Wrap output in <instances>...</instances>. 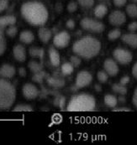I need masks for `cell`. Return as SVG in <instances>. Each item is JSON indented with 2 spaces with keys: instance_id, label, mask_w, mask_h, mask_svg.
Instances as JSON below:
<instances>
[{
  "instance_id": "obj_20",
  "label": "cell",
  "mask_w": 137,
  "mask_h": 145,
  "mask_svg": "<svg viewBox=\"0 0 137 145\" xmlns=\"http://www.w3.org/2000/svg\"><path fill=\"white\" fill-rule=\"evenodd\" d=\"M47 83L50 86L54 88H61L65 85V82L63 79L56 77H49L47 79Z\"/></svg>"
},
{
  "instance_id": "obj_26",
  "label": "cell",
  "mask_w": 137,
  "mask_h": 145,
  "mask_svg": "<svg viewBox=\"0 0 137 145\" xmlns=\"http://www.w3.org/2000/svg\"><path fill=\"white\" fill-rule=\"evenodd\" d=\"M126 13L130 18H137V5L131 3L126 7Z\"/></svg>"
},
{
  "instance_id": "obj_36",
  "label": "cell",
  "mask_w": 137,
  "mask_h": 145,
  "mask_svg": "<svg viewBox=\"0 0 137 145\" xmlns=\"http://www.w3.org/2000/svg\"><path fill=\"white\" fill-rule=\"evenodd\" d=\"M78 8V4L75 2H71L68 5H67V10L70 13H73L77 10Z\"/></svg>"
},
{
  "instance_id": "obj_25",
  "label": "cell",
  "mask_w": 137,
  "mask_h": 145,
  "mask_svg": "<svg viewBox=\"0 0 137 145\" xmlns=\"http://www.w3.org/2000/svg\"><path fill=\"white\" fill-rule=\"evenodd\" d=\"M28 66L33 73H38L40 71H41L43 69V65H41V63L37 62V61H30L29 63Z\"/></svg>"
},
{
  "instance_id": "obj_8",
  "label": "cell",
  "mask_w": 137,
  "mask_h": 145,
  "mask_svg": "<svg viewBox=\"0 0 137 145\" xmlns=\"http://www.w3.org/2000/svg\"><path fill=\"white\" fill-rule=\"evenodd\" d=\"M92 80H93V76L88 71H80L76 78V86L78 88H83L85 86H88L91 83Z\"/></svg>"
},
{
  "instance_id": "obj_14",
  "label": "cell",
  "mask_w": 137,
  "mask_h": 145,
  "mask_svg": "<svg viewBox=\"0 0 137 145\" xmlns=\"http://www.w3.org/2000/svg\"><path fill=\"white\" fill-rule=\"evenodd\" d=\"M121 40L124 43H125L131 48L133 49L137 48V34H134V33L125 34L121 36Z\"/></svg>"
},
{
  "instance_id": "obj_47",
  "label": "cell",
  "mask_w": 137,
  "mask_h": 145,
  "mask_svg": "<svg viewBox=\"0 0 137 145\" xmlns=\"http://www.w3.org/2000/svg\"><path fill=\"white\" fill-rule=\"evenodd\" d=\"M119 101H120V102H124L125 100H124V97H119Z\"/></svg>"
},
{
  "instance_id": "obj_13",
  "label": "cell",
  "mask_w": 137,
  "mask_h": 145,
  "mask_svg": "<svg viewBox=\"0 0 137 145\" xmlns=\"http://www.w3.org/2000/svg\"><path fill=\"white\" fill-rule=\"evenodd\" d=\"M13 54L16 61L20 62H24L26 60V51L23 45L17 44L13 49Z\"/></svg>"
},
{
  "instance_id": "obj_31",
  "label": "cell",
  "mask_w": 137,
  "mask_h": 145,
  "mask_svg": "<svg viewBox=\"0 0 137 145\" xmlns=\"http://www.w3.org/2000/svg\"><path fill=\"white\" fill-rule=\"evenodd\" d=\"M45 76V73L41 71H40L38 73H35V75H34L32 79H33V81L35 82L41 83L43 82V79H44Z\"/></svg>"
},
{
  "instance_id": "obj_12",
  "label": "cell",
  "mask_w": 137,
  "mask_h": 145,
  "mask_svg": "<svg viewBox=\"0 0 137 145\" xmlns=\"http://www.w3.org/2000/svg\"><path fill=\"white\" fill-rule=\"evenodd\" d=\"M15 68L13 65L4 64L0 67V76L3 78H12L15 75Z\"/></svg>"
},
{
  "instance_id": "obj_18",
  "label": "cell",
  "mask_w": 137,
  "mask_h": 145,
  "mask_svg": "<svg viewBox=\"0 0 137 145\" xmlns=\"http://www.w3.org/2000/svg\"><path fill=\"white\" fill-rule=\"evenodd\" d=\"M49 58L51 64L53 66H58L60 65V56L57 50L54 48H50L49 49Z\"/></svg>"
},
{
  "instance_id": "obj_48",
  "label": "cell",
  "mask_w": 137,
  "mask_h": 145,
  "mask_svg": "<svg viewBox=\"0 0 137 145\" xmlns=\"http://www.w3.org/2000/svg\"><path fill=\"white\" fill-rule=\"evenodd\" d=\"M130 1H132V2H135V3H137V0H130Z\"/></svg>"
},
{
  "instance_id": "obj_24",
  "label": "cell",
  "mask_w": 137,
  "mask_h": 145,
  "mask_svg": "<svg viewBox=\"0 0 137 145\" xmlns=\"http://www.w3.org/2000/svg\"><path fill=\"white\" fill-rule=\"evenodd\" d=\"M73 68H74V66L72 65V64L71 62L64 63L61 65V72L65 76L71 75L73 72Z\"/></svg>"
},
{
  "instance_id": "obj_38",
  "label": "cell",
  "mask_w": 137,
  "mask_h": 145,
  "mask_svg": "<svg viewBox=\"0 0 137 145\" xmlns=\"http://www.w3.org/2000/svg\"><path fill=\"white\" fill-rule=\"evenodd\" d=\"M128 29L130 32H135L136 30H137V22H132L129 24L128 26Z\"/></svg>"
},
{
  "instance_id": "obj_42",
  "label": "cell",
  "mask_w": 137,
  "mask_h": 145,
  "mask_svg": "<svg viewBox=\"0 0 137 145\" xmlns=\"http://www.w3.org/2000/svg\"><path fill=\"white\" fill-rule=\"evenodd\" d=\"M113 111L114 112H130L131 110L127 107H117V108L115 107Z\"/></svg>"
},
{
  "instance_id": "obj_11",
  "label": "cell",
  "mask_w": 137,
  "mask_h": 145,
  "mask_svg": "<svg viewBox=\"0 0 137 145\" xmlns=\"http://www.w3.org/2000/svg\"><path fill=\"white\" fill-rule=\"evenodd\" d=\"M103 68L104 71L108 73L109 76H116L119 72V66L117 63L115 62L112 59H107L103 63Z\"/></svg>"
},
{
  "instance_id": "obj_43",
  "label": "cell",
  "mask_w": 137,
  "mask_h": 145,
  "mask_svg": "<svg viewBox=\"0 0 137 145\" xmlns=\"http://www.w3.org/2000/svg\"><path fill=\"white\" fill-rule=\"evenodd\" d=\"M132 103L134 104V106L137 108V88L135 90V91H134L133 97H132Z\"/></svg>"
},
{
  "instance_id": "obj_9",
  "label": "cell",
  "mask_w": 137,
  "mask_h": 145,
  "mask_svg": "<svg viewBox=\"0 0 137 145\" xmlns=\"http://www.w3.org/2000/svg\"><path fill=\"white\" fill-rule=\"evenodd\" d=\"M22 92H23L24 97L26 99H28V100L36 99L38 97V95H39V90H38V88L35 85L30 84V83H26L23 86Z\"/></svg>"
},
{
  "instance_id": "obj_22",
  "label": "cell",
  "mask_w": 137,
  "mask_h": 145,
  "mask_svg": "<svg viewBox=\"0 0 137 145\" xmlns=\"http://www.w3.org/2000/svg\"><path fill=\"white\" fill-rule=\"evenodd\" d=\"M30 55L33 58H40L42 59L45 54V51L41 48H37V47H31L29 50Z\"/></svg>"
},
{
  "instance_id": "obj_6",
  "label": "cell",
  "mask_w": 137,
  "mask_h": 145,
  "mask_svg": "<svg viewBox=\"0 0 137 145\" xmlns=\"http://www.w3.org/2000/svg\"><path fill=\"white\" fill-rule=\"evenodd\" d=\"M113 56L115 60L121 65H127L131 62L133 59L132 54L129 50L122 48L115 49L113 52Z\"/></svg>"
},
{
  "instance_id": "obj_4",
  "label": "cell",
  "mask_w": 137,
  "mask_h": 145,
  "mask_svg": "<svg viewBox=\"0 0 137 145\" xmlns=\"http://www.w3.org/2000/svg\"><path fill=\"white\" fill-rule=\"evenodd\" d=\"M16 91L14 86L6 80L0 79V109L10 108L15 101Z\"/></svg>"
},
{
  "instance_id": "obj_37",
  "label": "cell",
  "mask_w": 137,
  "mask_h": 145,
  "mask_svg": "<svg viewBox=\"0 0 137 145\" xmlns=\"http://www.w3.org/2000/svg\"><path fill=\"white\" fill-rule=\"evenodd\" d=\"M9 1L8 0H0V13L5 10L8 8Z\"/></svg>"
},
{
  "instance_id": "obj_5",
  "label": "cell",
  "mask_w": 137,
  "mask_h": 145,
  "mask_svg": "<svg viewBox=\"0 0 137 145\" xmlns=\"http://www.w3.org/2000/svg\"><path fill=\"white\" fill-rule=\"evenodd\" d=\"M81 27L89 32L93 33H101L104 30V25L103 23L92 19H83L80 22Z\"/></svg>"
},
{
  "instance_id": "obj_10",
  "label": "cell",
  "mask_w": 137,
  "mask_h": 145,
  "mask_svg": "<svg viewBox=\"0 0 137 145\" xmlns=\"http://www.w3.org/2000/svg\"><path fill=\"white\" fill-rule=\"evenodd\" d=\"M109 21L114 26H121L122 24H124L125 23L126 17L123 12H121L119 10H115L109 14Z\"/></svg>"
},
{
  "instance_id": "obj_32",
  "label": "cell",
  "mask_w": 137,
  "mask_h": 145,
  "mask_svg": "<svg viewBox=\"0 0 137 145\" xmlns=\"http://www.w3.org/2000/svg\"><path fill=\"white\" fill-rule=\"evenodd\" d=\"M78 3L82 7L86 8H91L94 3V0H78Z\"/></svg>"
},
{
  "instance_id": "obj_15",
  "label": "cell",
  "mask_w": 137,
  "mask_h": 145,
  "mask_svg": "<svg viewBox=\"0 0 137 145\" xmlns=\"http://www.w3.org/2000/svg\"><path fill=\"white\" fill-rule=\"evenodd\" d=\"M16 23V18L14 15H6L0 17V29H3L8 25H14Z\"/></svg>"
},
{
  "instance_id": "obj_33",
  "label": "cell",
  "mask_w": 137,
  "mask_h": 145,
  "mask_svg": "<svg viewBox=\"0 0 137 145\" xmlns=\"http://www.w3.org/2000/svg\"><path fill=\"white\" fill-rule=\"evenodd\" d=\"M65 103H66V99L64 97H57L54 100V104L55 106H59L60 108H63L64 105H65Z\"/></svg>"
},
{
  "instance_id": "obj_23",
  "label": "cell",
  "mask_w": 137,
  "mask_h": 145,
  "mask_svg": "<svg viewBox=\"0 0 137 145\" xmlns=\"http://www.w3.org/2000/svg\"><path fill=\"white\" fill-rule=\"evenodd\" d=\"M112 90L115 92L118 93L121 96H124L127 93V88L125 87V86L122 85V84H114L112 86Z\"/></svg>"
},
{
  "instance_id": "obj_17",
  "label": "cell",
  "mask_w": 137,
  "mask_h": 145,
  "mask_svg": "<svg viewBox=\"0 0 137 145\" xmlns=\"http://www.w3.org/2000/svg\"><path fill=\"white\" fill-rule=\"evenodd\" d=\"M34 40H35V36H34L33 33L29 30H24L20 33V40L24 44H29L34 41Z\"/></svg>"
},
{
  "instance_id": "obj_39",
  "label": "cell",
  "mask_w": 137,
  "mask_h": 145,
  "mask_svg": "<svg viewBox=\"0 0 137 145\" xmlns=\"http://www.w3.org/2000/svg\"><path fill=\"white\" fill-rule=\"evenodd\" d=\"M127 0H114V4L116 7H123L126 3Z\"/></svg>"
},
{
  "instance_id": "obj_41",
  "label": "cell",
  "mask_w": 137,
  "mask_h": 145,
  "mask_svg": "<svg viewBox=\"0 0 137 145\" xmlns=\"http://www.w3.org/2000/svg\"><path fill=\"white\" fill-rule=\"evenodd\" d=\"M66 25H67V27L68 29H74V27H75V22L72 20H69L67 21Z\"/></svg>"
},
{
  "instance_id": "obj_19",
  "label": "cell",
  "mask_w": 137,
  "mask_h": 145,
  "mask_svg": "<svg viewBox=\"0 0 137 145\" xmlns=\"http://www.w3.org/2000/svg\"><path fill=\"white\" fill-rule=\"evenodd\" d=\"M104 104L110 108H115L118 103V99L117 97L114 95H110L108 94L104 97Z\"/></svg>"
},
{
  "instance_id": "obj_30",
  "label": "cell",
  "mask_w": 137,
  "mask_h": 145,
  "mask_svg": "<svg viewBox=\"0 0 137 145\" xmlns=\"http://www.w3.org/2000/svg\"><path fill=\"white\" fill-rule=\"evenodd\" d=\"M14 111H15V112H22V111L23 112H31V111H33V109L31 106H30L28 105L20 104L14 108Z\"/></svg>"
},
{
  "instance_id": "obj_28",
  "label": "cell",
  "mask_w": 137,
  "mask_h": 145,
  "mask_svg": "<svg viewBox=\"0 0 137 145\" xmlns=\"http://www.w3.org/2000/svg\"><path fill=\"white\" fill-rule=\"evenodd\" d=\"M6 50V40L3 35V31L0 29V56H2Z\"/></svg>"
},
{
  "instance_id": "obj_1",
  "label": "cell",
  "mask_w": 137,
  "mask_h": 145,
  "mask_svg": "<svg viewBox=\"0 0 137 145\" xmlns=\"http://www.w3.org/2000/svg\"><path fill=\"white\" fill-rule=\"evenodd\" d=\"M21 14L24 19L35 26H41L48 20V11L40 2H26L21 6Z\"/></svg>"
},
{
  "instance_id": "obj_35",
  "label": "cell",
  "mask_w": 137,
  "mask_h": 145,
  "mask_svg": "<svg viewBox=\"0 0 137 145\" xmlns=\"http://www.w3.org/2000/svg\"><path fill=\"white\" fill-rule=\"evenodd\" d=\"M70 62L72 64V65L74 67H78L81 64V59L79 58L78 56H72L70 58Z\"/></svg>"
},
{
  "instance_id": "obj_29",
  "label": "cell",
  "mask_w": 137,
  "mask_h": 145,
  "mask_svg": "<svg viewBox=\"0 0 137 145\" xmlns=\"http://www.w3.org/2000/svg\"><path fill=\"white\" fill-rule=\"evenodd\" d=\"M97 77H98V82H100L101 83H105L108 81L109 78V75L106 71H98L97 74Z\"/></svg>"
},
{
  "instance_id": "obj_40",
  "label": "cell",
  "mask_w": 137,
  "mask_h": 145,
  "mask_svg": "<svg viewBox=\"0 0 137 145\" xmlns=\"http://www.w3.org/2000/svg\"><path fill=\"white\" fill-rule=\"evenodd\" d=\"M129 82H130V77H129L128 76H123V77L120 79V82H119L120 84H122V85H124V86L127 85Z\"/></svg>"
},
{
  "instance_id": "obj_34",
  "label": "cell",
  "mask_w": 137,
  "mask_h": 145,
  "mask_svg": "<svg viewBox=\"0 0 137 145\" xmlns=\"http://www.w3.org/2000/svg\"><path fill=\"white\" fill-rule=\"evenodd\" d=\"M18 32V29L14 25H10V27L6 30V34L9 36V37H14L16 35Z\"/></svg>"
},
{
  "instance_id": "obj_21",
  "label": "cell",
  "mask_w": 137,
  "mask_h": 145,
  "mask_svg": "<svg viewBox=\"0 0 137 145\" xmlns=\"http://www.w3.org/2000/svg\"><path fill=\"white\" fill-rule=\"evenodd\" d=\"M107 13L108 8L104 4H98L94 9V15L98 19H102L103 17H104L107 14Z\"/></svg>"
},
{
  "instance_id": "obj_2",
  "label": "cell",
  "mask_w": 137,
  "mask_h": 145,
  "mask_svg": "<svg viewBox=\"0 0 137 145\" xmlns=\"http://www.w3.org/2000/svg\"><path fill=\"white\" fill-rule=\"evenodd\" d=\"M101 50V44L97 39L86 36L74 43L72 46L73 52L84 59H92L96 56Z\"/></svg>"
},
{
  "instance_id": "obj_3",
  "label": "cell",
  "mask_w": 137,
  "mask_h": 145,
  "mask_svg": "<svg viewBox=\"0 0 137 145\" xmlns=\"http://www.w3.org/2000/svg\"><path fill=\"white\" fill-rule=\"evenodd\" d=\"M96 102L92 95L82 93L73 96L67 105V111L71 112H88L94 110Z\"/></svg>"
},
{
  "instance_id": "obj_46",
  "label": "cell",
  "mask_w": 137,
  "mask_h": 145,
  "mask_svg": "<svg viewBox=\"0 0 137 145\" xmlns=\"http://www.w3.org/2000/svg\"><path fill=\"white\" fill-rule=\"evenodd\" d=\"M95 90H96L97 91H101V90H102L101 86H99V85H95Z\"/></svg>"
},
{
  "instance_id": "obj_16",
  "label": "cell",
  "mask_w": 137,
  "mask_h": 145,
  "mask_svg": "<svg viewBox=\"0 0 137 145\" xmlns=\"http://www.w3.org/2000/svg\"><path fill=\"white\" fill-rule=\"evenodd\" d=\"M51 31L49 29L46 28H40L38 31V36H39L40 40L43 43H47L51 38Z\"/></svg>"
},
{
  "instance_id": "obj_7",
  "label": "cell",
  "mask_w": 137,
  "mask_h": 145,
  "mask_svg": "<svg viewBox=\"0 0 137 145\" xmlns=\"http://www.w3.org/2000/svg\"><path fill=\"white\" fill-rule=\"evenodd\" d=\"M70 39V35L66 31H62L55 35L53 39V44L57 48L62 49L68 45Z\"/></svg>"
},
{
  "instance_id": "obj_45",
  "label": "cell",
  "mask_w": 137,
  "mask_h": 145,
  "mask_svg": "<svg viewBox=\"0 0 137 145\" xmlns=\"http://www.w3.org/2000/svg\"><path fill=\"white\" fill-rule=\"evenodd\" d=\"M19 74H20V76H26V71H25V69L24 68H20L19 69Z\"/></svg>"
},
{
  "instance_id": "obj_44",
  "label": "cell",
  "mask_w": 137,
  "mask_h": 145,
  "mask_svg": "<svg viewBox=\"0 0 137 145\" xmlns=\"http://www.w3.org/2000/svg\"><path fill=\"white\" fill-rule=\"evenodd\" d=\"M132 75L135 78L137 79V62L132 67Z\"/></svg>"
},
{
  "instance_id": "obj_27",
  "label": "cell",
  "mask_w": 137,
  "mask_h": 145,
  "mask_svg": "<svg viewBox=\"0 0 137 145\" xmlns=\"http://www.w3.org/2000/svg\"><path fill=\"white\" fill-rule=\"evenodd\" d=\"M119 37H121V31L119 29L111 30L108 35V38L109 40H115L119 39Z\"/></svg>"
}]
</instances>
